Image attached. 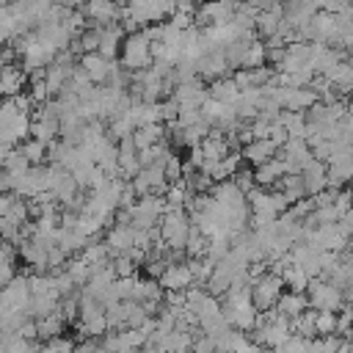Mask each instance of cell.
Listing matches in <instances>:
<instances>
[{
    "instance_id": "cell-12",
    "label": "cell",
    "mask_w": 353,
    "mask_h": 353,
    "mask_svg": "<svg viewBox=\"0 0 353 353\" xmlns=\"http://www.w3.org/2000/svg\"><path fill=\"white\" fill-rule=\"evenodd\" d=\"M160 284H163V290H188L196 284V276L188 262H171L165 268V273L160 276Z\"/></svg>"
},
{
    "instance_id": "cell-43",
    "label": "cell",
    "mask_w": 353,
    "mask_h": 353,
    "mask_svg": "<svg viewBox=\"0 0 353 353\" xmlns=\"http://www.w3.org/2000/svg\"><path fill=\"white\" fill-rule=\"evenodd\" d=\"M347 248H353V234H350V245H347Z\"/></svg>"
},
{
    "instance_id": "cell-40",
    "label": "cell",
    "mask_w": 353,
    "mask_h": 353,
    "mask_svg": "<svg viewBox=\"0 0 353 353\" xmlns=\"http://www.w3.org/2000/svg\"><path fill=\"white\" fill-rule=\"evenodd\" d=\"M232 179H234V185H237L243 193H248V190H254V188H256V174H254V171H248V168H240Z\"/></svg>"
},
{
    "instance_id": "cell-1",
    "label": "cell",
    "mask_w": 353,
    "mask_h": 353,
    "mask_svg": "<svg viewBox=\"0 0 353 353\" xmlns=\"http://www.w3.org/2000/svg\"><path fill=\"white\" fill-rule=\"evenodd\" d=\"M30 124H33V116L30 113H22L17 108V102L11 97H6L3 105H0V138H3V149L19 146L30 135Z\"/></svg>"
},
{
    "instance_id": "cell-30",
    "label": "cell",
    "mask_w": 353,
    "mask_h": 353,
    "mask_svg": "<svg viewBox=\"0 0 353 353\" xmlns=\"http://www.w3.org/2000/svg\"><path fill=\"white\" fill-rule=\"evenodd\" d=\"M281 279H284V284H287L292 292H306V290H309V281H312V276H309L301 265H295V262H290V265L284 268Z\"/></svg>"
},
{
    "instance_id": "cell-16",
    "label": "cell",
    "mask_w": 353,
    "mask_h": 353,
    "mask_svg": "<svg viewBox=\"0 0 353 353\" xmlns=\"http://www.w3.org/2000/svg\"><path fill=\"white\" fill-rule=\"evenodd\" d=\"M119 168H121V176H124V179H132V176L143 168V165H141V152H138L132 135L124 138V141H119Z\"/></svg>"
},
{
    "instance_id": "cell-7",
    "label": "cell",
    "mask_w": 353,
    "mask_h": 353,
    "mask_svg": "<svg viewBox=\"0 0 353 353\" xmlns=\"http://www.w3.org/2000/svg\"><path fill=\"white\" fill-rule=\"evenodd\" d=\"M30 298H33V292H30V279L22 276V273H17V279L3 287V295H0V314H6V312H28Z\"/></svg>"
},
{
    "instance_id": "cell-4",
    "label": "cell",
    "mask_w": 353,
    "mask_h": 353,
    "mask_svg": "<svg viewBox=\"0 0 353 353\" xmlns=\"http://www.w3.org/2000/svg\"><path fill=\"white\" fill-rule=\"evenodd\" d=\"M306 295H309V306L312 309H331V312H342L345 306H347V301H345V290L339 287V284H334V281H328V279H312L309 281V290H306Z\"/></svg>"
},
{
    "instance_id": "cell-19",
    "label": "cell",
    "mask_w": 353,
    "mask_h": 353,
    "mask_svg": "<svg viewBox=\"0 0 353 353\" xmlns=\"http://www.w3.org/2000/svg\"><path fill=\"white\" fill-rule=\"evenodd\" d=\"M273 74H276V69H270L265 63V66H256V69H237L234 80H237L240 91H245V88H265L273 80Z\"/></svg>"
},
{
    "instance_id": "cell-44",
    "label": "cell",
    "mask_w": 353,
    "mask_h": 353,
    "mask_svg": "<svg viewBox=\"0 0 353 353\" xmlns=\"http://www.w3.org/2000/svg\"><path fill=\"white\" fill-rule=\"evenodd\" d=\"M179 3H193V0H179Z\"/></svg>"
},
{
    "instance_id": "cell-39",
    "label": "cell",
    "mask_w": 353,
    "mask_h": 353,
    "mask_svg": "<svg viewBox=\"0 0 353 353\" xmlns=\"http://www.w3.org/2000/svg\"><path fill=\"white\" fill-rule=\"evenodd\" d=\"M165 176H168V182H179L182 176H185V160L174 152L171 157H168V163H165Z\"/></svg>"
},
{
    "instance_id": "cell-38",
    "label": "cell",
    "mask_w": 353,
    "mask_h": 353,
    "mask_svg": "<svg viewBox=\"0 0 353 353\" xmlns=\"http://www.w3.org/2000/svg\"><path fill=\"white\" fill-rule=\"evenodd\" d=\"M135 268H138V262L130 256V251L113 256V270H116L119 279H124V276H135Z\"/></svg>"
},
{
    "instance_id": "cell-6",
    "label": "cell",
    "mask_w": 353,
    "mask_h": 353,
    "mask_svg": "<svg viewBox=\"0 0 353 353\" xmlns=\"http://www.w3.org/2000/svg\"><path fill=\"white\" fill-rule=\"evenodd\" d=\"M284 287H287L284 279L268 270V273H265L262 279H256L254 287H251V301H254V306H256L259 312L273 309V306L279 303V298L284 295Z\"/></svg>"
},
{
    "instance_id": "cell-10",
    "label": "cell",
    "mask_w": 353,
    "mask_h": 353,
    "mask_svg": "<svg viewBox=\"0 0 353 353\" xmlns=\"http://www.w3.org/2000/svg\"><path fill=\"white\" fill-rule=\"evenodd\" d=\"M80 66L88 72V77L97 85H105L108 77H110V72H113V66H116V61L105 58L102 52H85V55H80Z\"/></svg>"
},
{
    "instance_id": "cell-35",
    "label": "cell",
    "mask_w": 353,
    "mask_h": 353,
    "mask_svg": "<svg viewBox=\"0 0 353 353\" xmlns=\"http://www.w3.org/2000/svg\"><path fill=\"white\" fill-rule=\"evenodd\" d=\"M268 63V44H262L259 39L248 47V55H245V63L243 69H256V66H265Z\"/></svg>"
},
{
    "instance_id": "cell-9",
    "label": "cell",
    "mask_w": 353,
    "mask_h": 353,
    "mask_svg": "<svg viewBox=\"0 0 353 353\" xmlns=\"http://www.w3.org/2000/svg\"><path fill=\"white\" fill-rule=\"evenodd\" d=\"M124 8H119L116 0H85L83 6V14L97 25V28H105V25H113L119 17H121Z\"/></svg>"
},
{
    "instance_id": "cell-32",
    "label": "cell",
    "mask_w": 353,
    "mask_h": 353,
    "mask_svg": "<svg viewBox=\"0 0 353 353\" xmlns=\"http://www.w3.org/2000/svg\"><path fill=\"white\" fill-rule=\"evenodd\" d=\"M19 152L33 163V165H41L44 160H47V152H50V146L44 143V141H36V138H28V141H22L19 143Z\"/></svg>"
},
{
    "instance_id": "cell-22",
    "label": "cell",
    "mask_w": 353,
    "mask_h": 353,
    "mask_svg": "<svg viewBox=\"0 0 353 353\" xmlns=\"http://www.w3.org/2000/svg\"><path fill=\"white\" fill-rule=\"evenodd\" d=\"M234 273H237V270H234V268H229V265H223V262H221V265H215L212 276H210V279H207V284H204V287H207V292H210V295H215V298H223V295L232 290Z\"/></svg>"
},
{
    "instance_id": "cell-14",
    "label": "cell",
    "mask_w": 353,
    "mask_h": 353,
    "mask_svg": "<svg viewBox=\"0 0 353 353\" xmlns=\"http://www.w3.org/2000/svg\"><path fill=\"white\" fill-rule=\"evenodd\" d=\"M226 69H229V61H226V52L223 50H212L204 58H199V77L201 80L215 83V80L226 77Z\"/></svg>"
},
{
    "instance_id": "cell-11",
    "label": "cell",
    "mask_w": 353,
    "mask_h": 353,
    "mask_svg": "<svg viewBox=\"0 0 353 353\" xmlns=\"http://www.w3.org/2000/svg\"><path fill=\"white\" fill-rule=\"evenodd\" d=\"M301 176H303L306 196H317V193H323V190L328 188V163L314 157V160L301 171Z\"/></svg>"
},
{
    "instance_id": "cell-29",
    "label": "cell",
    "mask_w": 353,
    "mask_h": 353,
    "mask_svg": "<svg viewBox=\"0 0 353 353\" xmlns=\"http://www.w3.org/2000/svg\"><path fill=\"white\" fill-rule=\"evenodd\" d=\"M210 97H212V99H221V102H234V99L240 97V85H237L234 74L210 83Z\"/></svg>"
},
{
    "instance_id": "cell-20",
    "label": "cell",
    "mask_w": 353,
    "mask_h": 353,
    "mask_svg": "<svg viewBox=\"0 0 353 353\" xmlns=\"http://www.w3.org/2000/svg\"><path fill=\"white\" fill-rule=\"evenodd\" d=\"M256 185L259 188H276V182L281 179V176H287L290 171H287V163H284V157L281 154H276L273 160H268V163H262V165H256Z\"/></svg>"
},
{
    "instance_id": "cell-8",
    "label": "cell",
    "mask_w": 353,
    "mask_h": 353,
    "mask_svg": "<svg viewBox=\"0 0 353 353\" xmlns=\"http://www.w3.org/2000/svg\"><path fill=\"white\" fill-rule=\"evenodd\" d=\"M174 99L179 102V108H199V110H201V105L210 99V88L204 85L201 77H196V80H185V83H176V88H174Z\"/></svg>"
},
{
    "instance_id": "cell-36",
    "label": "cell",
    "mask_w": 353,
    "mask_h": 353,
    "mask_svg": "<svg viewBox=\"0 0 353 353\" xmlns=\"http://www.w3.org/2000/svg\"><path fill=\"white\" fill-rule=\"evenodd\" d=\"M336 317L339 312H331V309H317V336H328V334H336Z\"/></svg>"
},
{
    "instance_id": "cell-17",
    "label": "cell",
    "mask_w": 353,
    "mask_h": 353,
    "mask_svg": "<svg viewBox=\"0 0 353 353\" xmlns=\"http://www.w3.org/2000/svg\"><path fill=\"white\" fill-rule=\"evenodd\" d=\"M284 14H287V8H284V3H279L276 8H270V11H259L256 14V25H254V30H256V36L259 39H273L276 33H279V28H281V19H284Z\"/></svg>"
},
{
    "instance_id": "cell-18",
    "label": "cell",
    "mask_w": 353,
    "mask_h": 353,
    "mask_svg": "<svg viewBox=\"0 0 353 353\" xmlns=\"http://www.w3.org/2000/svg\"><path fill=\"white\" fill-rule=\"evenodd\" d=\"M105 243L110 245L113 254H124L130 248H135V226L130 223H113L105 234Z\"/></svg>"
},
{
    "instance_id": "cell-24",
    "label": "cell",
    "mask_w": 353,
    "mask_h": 353,
    "mask_svg": "<svg viewBox=\"0 0 353 353\" xmlns=\"http://www.w3.org/2000/svg\"><path fill=\"white\" fill-rule=\"evenodd\" d=\"M165 135H168V127L165 124H143V127H135L132 141H135V146L141 152V149H149V146L160 143Z\"/></svg>"
},
{
    "instance_id": "cell-37",
    "label": "cell",
    "mask_w": 353,
    "mask_h": 353,
    "mask_svg": "<svg viewBox=\"0 0 353 353\" xmlns=\"http://www.w3.org/2000/svg\"><path fill=\"white\" fill-rule=\"evenodd\" d=\"M74 345L77 342H72L66 336H55V339L39 342V353H74Z\"/></svg>"
},
{
    "instance_id": "cell-13",
    "label": "cell",
    "mask_w": 353,
    "mask_h": 353,
    "mask_svg": "<svg viewBox=\"0 0 353 353\" xmlns=\"http://www.w3.org/2000/svg\"><path fill=\"white\" fill-rule=\"evenodd\" d=\"M124 39H127V33H124V28H121L119 22L105 25V28H99V50H97V52H102L105 58L116 61V55L121 52Z\"/></svg>"
},
{
    "instance_id": "cell-34",
    "label": "cell",
    "mask_w": 353,
    "mask_h": 353,
    "mask_svg": "<svg viewBox=\"0 0 353 353\" xmlns=\"http://www.w3.org/2000/svg\"><path fill=\"white\" fill-rule=\"evenodd\" d=\"M135 132V121L124 113V116H119V119H113V121H108V135L119 143V141H124V138H130Z\"/></svg>"
},
{
    "instance_id": "cell-26",
    "label": "cell",
    "mask_w": 353,
    "mask_h": 353,
    "mask_svg": "<svg viewBox=\"0 0 353 353\" xmlns=\"http://www.w3.org/2000/svg\"><path fill=\"white\" fill-rule=\"evenodd\" d=\"M39 323V342H47V339H55V336H63V328L69 325V320L63 317V312L58 309L55 314H47Z\"/></svg>"
},
{
    "instance_id": "cell-33",
    "label": "cell",
    "mask_w": 353,
    "mask_h": 353,
    "mask_svg": "<svg viewBox=\"0 0 353 353\" xmlns=\"http://www.w3.org/2000/svg\"><path fill=\"white\" fill-rule=\"evenodd\" d=\"M66 273L74 279V284H77V287H85V284L91 281V276H94L91 265H88L83 256H74V259H69V262H66Z\"/></svg>"
},
{
    "instance_id": "cell-3",
    "label": "cell",
    "mask_w": 353,
    "mask_h": 353,
    "mask_svg": "<svg viewBox=\"0 0 353 353\" xmlns=\"http://www.w3.org/2000/svg\"><path fill=\"white\" fill-rule=\"evenodd\" d=\"M193 232V218L188 210H168L160 218V237L168 248H185Z\"/></svg>"
},
{
    "instance_id": "cell-31",
    "label": "cell",
    "mask_w": 353,
    "mask_h": 353,
    "mask_svg": "<svg viewBox=\"0 0 353 353\" xmlns=\"http://www.w3.org/2000/svg\"><path fill=\"white\" fill-rule=\"evenodd\" d=\"M317 309H306L303 314H298V317H292V334H298V336H303V339H314L317 336Z\"/></svg>"
},
{
    "instance_id": "cell-21",
    "label": "cell",
    "mask_w": 353,
    "mask_h": 353,
    "mask_svg": "<svg viewBox=\"0 0 353 353\" xmlns=\"http://www.w3.org/2000/svg\"><path fill=\"white\" fill-rule=\"evenodd\" d=\"M30 83V74L25 72V69H19V66H14V63H6L3 66V80H0V91H3V97H17V94H22V88Z\"/></svg>"
},
{
    "instance_id": "cell-15",
    "label": "cell",
    "mask_w": 353,
    "mask_h": 353,
    "mask_svg": "<svg viewBox=\"0 0 353 353\" xmlns=\"http://www.w3.org/2000/svg\"><path fill=\"white\" fill-rule=\"evenodd\" d=\"M279 152H281V146H279L276 141H270V138H256V141H251V143L243 146V157H245L254 168L262 165V163H268V160H273Z\"/></svg>"
},
{
    "instance_id": "cell-41",
    "label": "cell",
    "mask_w": 353,
    "mask_h": 353,
    "mask_svg": "<svg viewBox=\"0 0 353 353\" xmlns=\"http://www.w3.org/2000/svg\"><path fill=\"white\" fill-rule=\"evenodd\" d=\"M342 226H345V229H347V232L353 234V207H350V210H347V212L342 215Z\"/></svg>"
},
{
    "instance_id": "cell-5",
    "label": "cell",
    "mask_w": 353,
    "mask_h": 353,
    "mask_svg": "<svg viewBox=\"0 0 353 353\" xmlns=\"http://www.w3.org/2000/svg\"><path fill=\"white\" fill-rule=\"evenodd\" d=\"M240 8V0H207L196 11V28H223L234 19Z\"/></svg>"
},
{
    "instance_id": "cell-2",
    "label": "cell",
    "mask_w": 353,
    "mask_h": 353,
    "mask_svg": "<svg viewBox=\"0 0 353 353\" xmlns=\"http://www.w3.org/2000/svg\"><path fill=\"white\" fill-rule=\"evenodd\" d=\"M121 63H124L130 72L152 69L154 55H152V39H149L146 28L127 33V39H124V44H121Z\"/></svg>"
},
{
    "instance_id": "cell-25",
    "label": "cell",
    "mask_w": 353,
    "mask_h": 353,
    "mask_svg": "<svg viewBox=\"0 0 353 353\" xmlns=\"http://www.w3.org/2000/svg\"><path fill=\"white\" fill-rule=\"evenodd\" d=\"M276 309L284 314V317H298V314H303L306 309H309V295L306 292H284L281 298H279V303H276Z\"/></svg>"
},
{
    "instance_id": "cell-28",
    "label": "cell",
    "mask_w": 353,
    "mask_h": 353,
    "mask_svg": "<svg viewBox=\"0 0 353 353\" xmlns=\"http://www.w3.org/2000/svg\"><path fill=\"white\" fill-rule=\"evenodd\" d=\"M331 83H334V88L339 91L342 99L353 94V61H350V58L336 66V72L331 74Z\"/></svg>"
},
{
    "instance_id": "cell-27",
    "label": "cell",
    "mask_w": 353,
    "mask_h": 353,
    "mask_svg": "<svg viewBox=\"0 0 353 353\" xmlns=\"http://www.w3.org/2000/svg\"><path fill=\"white\" fill-rule=\"evenodd\" d=\"M279 121L287 127L290 138H306V127H309L306 110H281Z\"/></svg>"
},
{
    "instance_id": "cell-23",
    "label": "cell",
    "mask_w": 353,
    "mask_h": 353,
    "mask_svg": "<svg viewBox=\"0 0 353 353\" xmlns=\"http://www.w3.org/2000/svg\"><path fill=\"white\" fill-rule=\"evenodd\" d=\"M353 182V154L350 157H339L328 163V188L342 190L345 185Z\"/></svg>"
},
{
    "instance_id": "cell-42",
    "label": "cell",
    "mask_w": 353,
    "mask_h": 353,
    "mask_svg": "<svg viewBox=\"0 0 353 353\" xmlns=\"http://www.w3.org/2000/svg\"><path fill=\"white\" fill-rule=\"evenodd\" d=\"M347 190H350V199H353V182H350V188H347Z\"/></svg>"
}]
</instances>
